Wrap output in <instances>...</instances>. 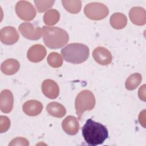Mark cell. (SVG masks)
Returning a JSON list of instances; mask_svg holds the SVG:
<instances>
[{
	"label": "cell",
	"mask_w": 146,
	"mask_h": 146,
	"mask_svg": "<svg viewBox=\"0 0 146 146\" xmlns=\"http://www.w3.org/2000/svg\"><path fill=\"white\" fill-rule=\"evenodd\" d=\"M82 136L90 145L102 144L108 137V131L102 124L88 119L82 128Z\"/></svg>",
	"instance_id": "6da1fadb"
},
{
	"label": "cell",
	"mask_w": 146,
	"mask_h": 146,
	"mask_svg": "<svg viewBox=\"0 0 146 146\" xmlns=\"http://www.w3.org/2000/svg\"><path fill=\"white\" fill-rule=\"evenodd\" d=\"M42 32L44 43L48 48H59L66 45L68 42V34L61 28L44 26L42 27Z\"/></svg>",
	"instance_id": "7a4b0ae2"
},
{
	"label": "cell",
	"mask_w": 146,
	"mask_h": 146,
	"mask_svg": "<svg viewBox=\"0 0 146 146\" xmlns=\"http://www.w3.org/2000/svg\"><path fill=\"white\" fill-rule=\"evenodd\" d=\"M64 59L73 64H79L85 62L89 56L90 50L86 45L79 43H70L61 50Z\"/></svg>",
	"instance_id": "3957f363"
},
{
	"label": "cell",
	"mask_w": 146,
	"mask_h": 146,
	"mask_svg": "<svg viewBox=\"0 0 146 146\" xmlns=\"http://www.w3.org/2000/svg\"><path fill=\"white\" fill-rule=\"evenodd\" d=\"M95 106V98L93 93L88 90L80 91L76 96L75 102L76 113L80 120L86 111L92 110Z\"/></svg>",
	"instance_id": "277c9868"
},
{
	"label": "cell",
	"mask_w": 146,
	"mask_h": 146,
	"mask_svg": "<svg viewBox=\"0 0 146 146\" xmlns=\"http://www.w3.org/2000/svg\"><path fill=\"white\" fill-rule=\"evenodd\" d=\"M86 16L94 21L101 20L105 18L109 13L106 5L100 2H91L87 4L84 9Z\"/></svg>",
	"instance_id": "5b68a950"
},
{
	"label": "cell",
	"mask_w": 146,
	"mask_h": 146,
	"mask_svg": "<svg viewBox=\"0 0 146 146\" xmlns=\"http://www.w3.org/2000/svg\"><path fill=\"white\" fill-rule=\"evenodd\" d=\"M15 12L19 18L26 21L33 20L36 15L33 5L29 1H20L15 5Z\"/></svg>",
	"instance_id": "8992f818"
},
{
	"label": "cell",
	"mask_w": 146,
	"mask_h": 146,
	"mask_svg": "<svg viewBox=\"0 0 146 146\" xmlns=\"http://www.w3.org/2000/svg\"><path fill=\"white\" fill-rule=\"evenodd\" d=\"M19 31L23 36L30 40H38L43 34L42 29L29 22L21 23L19 26Z\"/></svg>",
	"instance_id": "52a82bcc"
},
{
	"label": "cell",
	"mask_w": 146,
	"mask_h": 146,
	"mask_svg": "<svg viewBox=\"0 0 146 146\" xmlns=\"http://www.w3.org/2000/svg\"><path fill=\"white\" fill-rule=\"evenodd\" d=\"M19 38L18 33L13 26L4 27L0 31V39L5 44H13L17 42Z\"/></svg>",
	"instance_id": "ba28073f"
},
{
	"label": "cell",
	"mask_w": 146,
	"mask_h": 146,
	"mask_svg": "<svg viewBox=\"0 0 146 146\" xmlns=\"http://www.w3.org/2000/svg\"><path fill=\"white\" fill-rule=\"evenodd\" d=\"M94 60L101 65H108L111 63L112 56L110 51L103 47H98L92 52Z\"/></svg>",
	"instance_id": "9c48e42d"
},
{
	"label": "cell",
	"mask_w": 146,
	"mask_h": 146,
	"mask_svg": "<svg viewBox=\"0 0 146 146\" xmlns=\"http://www.w3.org/2000/svg\"><path fill=\"white\" fill-rule=\"evenodd\" d=\"M46 54L45 47L42 44H36L30 47L27 53V57L32 62H39L44 58Z\"/></svg>",
	"instance_id": "30bf717a"
},
{
	"label": "cell",
	"mask_w": 146,
	"mask_h": 146,
	"mask_svg": "<svg viewBox=\"0 0 146 146\" xmlns=\"http://www.w3.org/2000/svg\"><path fill=\"white\" fill-rule=\"evenodd\" d=\"M42 91L48 98L54 99L59 94V88L58 84L51 79L44 80L42 84Z\"/></svg>",
	"instance_id": "8fae6325"
},
{
	"label": "cell",
	"mask_w": 146,
	"mask_h": 146,
	"mask_svg": "<svg viewBox=\"0 0 146 146\" xmlns=\"http://www.w3.org/2000/svg\"><path fill=\"white\" fill-rule=\"evenodd\" d=\"M14 97L9 90H4L0 95V108L3 113H9L13 107Z\"/></svg>",
	"instance_id": "7c38bea8"
},
{
	"label": "cell",
	"mask_w": 146,
	"mask_h": 146,
	"mask_svg": "<svg viewBox=\"0 0 146 146\" xmlns=\"http://www.w3.org/2000/svg\"><path fill=\"white\" fill-rule=\"evenodd\" d=\"M129 17L131 22L138 26H143L146 22V12L144 8L135 6L131 8L129 12Z\"/></svg>",
	"instance_id": "4fadbf2b"
},
{
	"label": "cell",
	"mask_w": 146,
	"mask_h": 146,
	"mask_svg": "<svg viewBox=\"0 0 146 146\" xmlns=\"http://www.w3.org/2000/svg\"><path fill=\"white\" fill-rule=\"evenodd\" d=\"M62 126L63 131L69 135H76L80 128L78 119L73 116H67L63 120Z\"/></svg>",
	"instance_id": "5bb4252c"
},
{
	"label": "cell",
	"mask_w": 146,
	"mask_h": 146,
	"mask_svg": "<svg viewBox=\"0 0 146 146\" xmlns=\"http://www.w3.org/2000/svg\"><path fill=\"white\" fill-rule=\"evenodd\" d=\"M23 111L30 116H35L40 113L43 110L41 102L36 100H30L26 102L22 106Z\"/></svg>",
	"instance_id": "9a60e30c"
},
{
	"label": "cell",
	"mask_w": 146,
	"mask_h": 146,
	"mask_svg": "<svg viewBox=\"0 0 146 146\" xmlns=\"http://www.w3.org/2000/svg\"><path fill=\"white\" fill-rule=\"evenodd\" d=\"M20 64L15 59H8L3 62L1 66V71L5 75H11L15 74L19 69Z\"/></svg>",
	"instance_id": "2e32d148"
},
{
	"label": "cell",
	"mask_w": 146,
	"mask_h": 146,
	"mask_svg": "<svg viewBox=\"0 0 146 146\" xmlns=\"http://www.w3.org/2000/svg\"><path fill=\"white\" fill-rule=\"evenodd\" d=\"M47 112L51 116L56 117H62L66 113L65 107L58 102H51L48 104L46 107Z\"/></svg>",
	"instance_id": "e0dca14e"
},
{
	"label": "cell",
	"mask_w": 146,
	"mask_h": 146,
	"mask_svg": "<svg viewBox=\"0 0 146 146\" xmlns=\"http://www.w3.org/2000/svg\"><path fill=\"white\" fill-rule=\"evenodd\" d=\"M110 24L115 29H122L125 27L127 23L126 16L121 13H115L110 18Z\"/></svg>",
	"instance_id": "ac0fdd59"
},
{
	"label": "cell",
	"mask_w": 146,
	"mask_h": 146,
	"mask_svg": "<svg viewBox=\"0 0 146 146\" xmlns=\"http://www.w3.org/2000/svg\"><path fill=\"white\" fill-rule=\"evenodd\" d=\"M60 19V14L55 9H50L47 10L43 15V21L48 26L55 25Z\"/></svg>",
	"instance_id": "d6986e66"
},
{
	"label": "cell",
	"mask_w": 146,
	"mask_h": 146,
	"mask_svg": "<svg viewBox=\"0 0 146 146\" xmlns=\"http://www.w3.org/2000/svg\"><path fill=\"white\" fill-rule=\"evenodd\" d=\"M142 80V76L139 73L131 74L126 80L125 86L128 90H133L136 89L140 84Z\"/></svg>",
	"instance_id": "ffe728a7"
},
{
	"label": "cell",
	"mask_w": 146,
	"mask_h": 146,
	"mask_svg": "<svg viewBox=\"0 0 146 146\" xmlns=\"http://www.w3.org/2000/svg\"><path fill=\"white\" fill-rule=\"evenodd\" d=\"M64 9L70 13L76 14L79 13L82 7V2L80 1H62Z\"/></svg>",
	"instance_id": "44dd1931"
},
{
	"label": "cell",
	"mask_w": 146,
	"mask_h": 146,
	"mask_svg": "<svg viewBox=\"0 0 146 146\" xmlns=\"http://www.w3.org/2000/svg\"><path fill=\"white\" fill-rule=\"evenodd\" d=\"M47 59L48 64L54 68L59 67L63 64V59L62 56L56 52H52L50 53Z\"/></svg>",
	"instance_id": "7402d4cb"
},
{
	"label": "cell",
	"mask_w": 146,
	"mask_h": 146,
	"mask_svg": "<svg viewBox=\"0 0 146 146\" xmlns=\"http://www.w3.org/2000/svg\"><path fill=\"white\" fill-rule=\"evenodd\" d=\"M55 3V1H34L36 8L39 13H43L51 8Z\"/></svg>",
	"instance_id": "603a6c76"
},
{
	"label": "cell",
	"mask_w": 146,
	"mask_h": 146,
	"mask_svg": "<svg viewBox=\"0 0 146 146\" xmlns=\"http://www.w3.org/2000/svg\"><path fill=\"white\" fill-rule=\"evenodd\" d=\"M10 126V120L6 116H0V132L3 133L6 132Z\"/></svg>",
	"instance_id": "cb8c5ba5"
},
{
	"label": "cell",
	"mask_w": 146,
	"mask_h": 146,
	"mask_svg": "<svg viewBox=\"0 0 146 146\" xmlns=\"http://www.w3.org/2000/svg\"><path fill=\"white\" fill-rule=\"evenodd\" d=\"M29 141L23 137H16L13 139L9 145H29Z\"/></svg>",
	"instance_id": "d4e9b609"
},
{
	"label": "cell",
	"mask_w": 146,
	"mask_h": 146,
	"mask_svg": "<svg viewBox=\"0 0 146 146\" xmlns=\"http://www.w3.org/2000/svg\"><path fill=\"white\" fill-rule=\"evenodd\" d=\"M145 84L143 85L139 90V96L140 99L143 100V101H145Z\"/></svg>",
	"instance_id": "484cf974"
},
{
	"label": "cell",
	"mask_w": 146,
	"mask_h": 146,
	"mask_svg": "<svg viewBox=\"0 0 146 146\" xmlns=\"http://www.w3.org/2000/svg\"><path fill=\"white\" fill-rule=\"evenodd\" d=\"M145 110H143L140 112L139 116V121L141 125H142L144 127H145Z\"/></svg>",
	"instance_id": "4316f807"
}]
</instances>
